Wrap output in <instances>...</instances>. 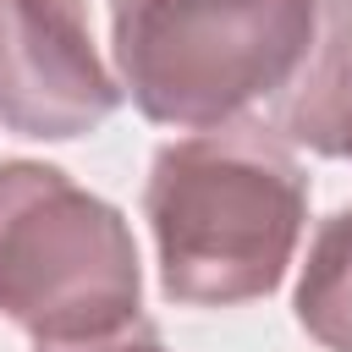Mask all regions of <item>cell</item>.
<instances>
[{
    "label": "cell",
    "instance_id": "obj_1",
    "mask_svg": "<svg viewBox=\"0 0 352 352\" xmlns=\"http://www.w3.org/2000/svg\"><path fill=\"white\" fill-rule=\"evenodd\" d=\"M143 214L160 248V292L187 308H231L286 280L308 176L258 121L192 132L154 154Z\"/></svg>",
    "mask_w": 352,
    "mask_h": 352
},
{
    "label": "cell",
    "instance_id": "obj_2",
    "mask_svg": "<svg viewBox=\"0 0 352 352\" xmlns=\"http://www.w3.org/2000/svg\"><path fill=\"white\" fill-rule=\"evenodd\" d=\"M314 22V0H110V50L154 126L220 132L292 88Z\"/></svg>",
    "mask_w": 352,
    "mask_h": 352
},
{
    "label": "cell",
    "instance_id": "obj_3",
    "mask_svg": "<svg viewBox=\"0 0 352 352\" xmlns=\"http://www.w3.org/2000/svg\"><path fill=\"white\" fill-rule=\"evenodd\" d=\"M143 264L116 204L44 160H0V314L38 346L138 324Z\"/></svg>",
    "mask_w": 352,
    "mask_h": 352
},
{
    "label": "cell",
    "instance_id": "obj_4",
    "mask_svg": "<svg viewBox=\"0 0 352 352\" xmlns=\"http://www.w3.org/2000/svg\"><path fill=\"white\" fill-rule=\"evenodd\" d=\"M121 104L82 0H0V126L66 143Z\"/></svg>",
    "mask_w": 352,
    "mask_h": 352
},
{
    "label": "cell",
    "instance_id": "obj_5",
    "mask_svg": "<svg viewBox=\"0 0 352 352\" xmlns=\"http://www.w3.org/2000/svg\"><path fill=\"white\" fill-rule=\"evenodd\" d=\"M314 44L292 77V88L264 110V132L314 148L324 160L352 154V0H314Z\"/></svg>",
    "mask_w": 352,
    "mask_h": 352
},
{
    "label": "cell",
    "instance_id": "obj_6",
    "mask_svg": "<svg viewBox=\"0 0 352 352\" xmlns=\"http://www.w3.org/2000/svg\"><path fill=\"white\" fill-rule=\"evenodd\" d=\"M292 308L324 352H352V209H336L314 231Z\"/></svg>",
    "mask_w": 352,
    "mask_h": 352
},
{
    "label": "cell",
    "instance_id": "obj_7",
    "mask_svg": "<svg viewBox=\"0 0 352 352\" xmlns=\"http://www.w3.org/2000/svg\"><path fill=\"white\" fill-rule=\"evenodd\" d=\"M38 352H170L148 324H126L116 336H99V341H66V346H38Z\"/></svg>",
    "mask_w": 352,
    "mask_h": 352
},
{
    "label": "cell",
    "instance_id": "obj_8",
    "mask_svg": "<svg viewBox=\"0 0 352 352\" xmlns=\"http://www.w3.org/2000/svg\"><path fill=\"white\" fill-rule=\"evenodd\" d=\"M346 160H352V154H346Z\"/></svg>",
    "mask_w": 352,
    "mask_h": 352
}]
</instances>
